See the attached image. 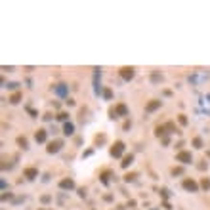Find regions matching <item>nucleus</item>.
Returning a JSON list of instances; mask_svg holds the SVG:
<instances>
[{
	"label": "nucleus",
	"instance_id": "19",
	"mask_svg": "<svg viewBox=\"0 0 210 210\" xmlns=\"http://www.w3.org/2000/svg\"><path fill=\"white\" fill-rule=\"evenodd\" d=\"M134 178H136V174H134V172H130V174H126V176H124V180H126V181H130V180H134Z\"/></svg>",
	"mask_w": 210,
	"mask_h": 210
},
{
	"label": "nucleus",
	"instance_id": "17",
	"mask_svg": "<svg viewBox=\"0 0 210 210\" xmlns=\"http://www.w3.org/2000/svg\"><path fill=\"white\" fill-rule=\"evenodd\" d=\"M63 132H65V134H73V124H65Z\"/></svg>",
	"mask_w": 210,
	"mask_h": 210
},
{
	"label": "nucleus",
	"instance_id": "20",
	"mask_svg": "<svg viewBox=\"0 0 210 210\" xmlns=\"http://www.w3.org/2000/svg\"><path fill=\"white\" fill-rule=\"evenodd\" d=\"M181 172H183V170H181L180 166H178V168H172V174H174V176H176V174H181Z\"/></svg>",
	"mask_w": 210,
	"mask_h": 210
},
{
	"label": "nucleus",
	"instance_id": "14",
	"mask_svg": "<svg viewBox=\"0 0 210 210\" xmlns=\"http://www.w3.org/2000/svg\"><path fill=\"white\" fill-rule=\"evenodd\" d=\"M117 113H120V115H126V105H122V103H120L119 107H117Z\"/></svg>",
	"mask_w": 210,
	"mask_h": 210
},
{
	"label": "nucleus",
	"instance_id": "6",
	"mask_svg": "<svg viewBox=\"0 0 210 210\" xmlns=\"http://www.w3.org/2000/svg\"><path fill=\"white\" fill-rule=\"evenodd\" d=\"M183 189H187V191H197V183L193 180H189V178H185L183 180Z\"/></svg>",
	"mask_w": 210,
	"mask_h": 210
},
{
	"label": "nucleus",
	"instance_id": "4",
	"mask_svg": "<svg viewBox=\"0 0 210 210\" xmlns=\"http://www.w3.org/2000/svg\"><path fill=\"white\" fill-rule=\"evenodd\" d=\"M178 160H180V163H191V153H187V151H180L178 153V157H176Z\"/></svg>",
	"mask_w": 210,
	"mask_h": 210
},
{
	"label": "nucleus",
	"instance_id": "7",
	"mask_svg": "<svg viewBox=\"0 0 210 210\" xmlns=\"http://www.w3.org/2000/svg\"><path fill=\"white\" fill-rule=\"evenodd\" d=\"M164 128H166V130H170V132H176V134H180V128H178L174 122H166V124H164Z\"/></svg>",
	"mask_w": 210,
	"mask_h": 210
},
{
	"label": "nucleus",
	"instance_id": "3",
	"mask_svg": "<svg viewBox=\"0 0 210 210\" xmlns=\"http://www.w3.org/2000/svg\"><path fill=\"white\" fill-rule=\"evenodd\" d=\"M120 76H122L124 80H130L132 76H134V69H132V67H122V69H120Z\"/></svg>",
	"mask_w": 210,
	"mask_h": 210
},
{
	"label": "nucleus",
	"instance_id": "2",
	"mask_svg": "<svg viewBox=\"0 0 210 210\" xmlns=\"http://www.w3.org/2000/svg\"><path fill=\"white\" fill-rule=\"evenodd\" d=\"M61 145H63V141H61V140L50 141V143H48V147H46V151H48V153H58V151H59V147H61Z\"/></svg>",
	"mask_w": 210,
	"mask_h": 210
},
{
	"label": "nucleus",
	"instance_id": "16",
	"mask_svg": "<svg viewBox=\"0 0 210 210\" xmlns=\"http://www.w3.org/2000/svg\"><path fill=\"white\" fill-rule=\"evenodd\" d=\"M201 185H203L204 189H208V187H210V180H208V178H203V181H201Z\"/></svg>",
	"mask_w": 210,
	"mask_h": 210
},
{
	"label": "nucleus",
	"instance_id": "21",
	"mask_svg": "<svg viewBox=\"0 0 210 210\" xmlns=\"http://www.w3.org/2000/svg\"><path fill=\"white\" fill-rule=\"evenodd\" d=\"M101 141H105V136L101 134V136H98V138H96V143H101Z\"/></svg>",
	"mask_w": 210,
	"mask_h": 210
},
{
	"label": "nucleus",
	"instance_id": "10",
	"mask_svg": "<svg viewBox=\"0 0 210 210\" xmlns=\"http://www.w3.org/2000/svg\"><path fill=\"white\" fill-rule=\"evenodd\" d=\"M19 99H21V92H15L10 96V103H19Z\"/></svg>",
	"mask_w": 210,
	"mask_h": 210
},
{
	"label": "nucleus",
	"instance_id": "9",
	"mask_svg": "<svg viewBox=\"0 0 210 210\" xmlns=\"http://www.w3.org/2000/svg\"><path fill=\"white\" fill-rule=\"evenodd\" d=\"M35 138H36V141H44L46 140V130H36Z\"/></svg>",
	"mask_w": 210,
	"mask_h": 210
},
{
	"label": "nucleus",
	"instance_id": "18",
	"mask_svg": "<svg viewBox=\"0 0 210 210\" xmlns=\"http://www.w3.org/2000/svg\"><path fill=\"white\" fill-rule=\"evenodd\" d=\"M178 120H180L181 124H187V117H185V115H180V117H178Z\"/></svg>",
	"mask_w": 210,
	"mask_h": 210
},
{
	"label": "nucleus",
	"instance_id": "13",
	"mask_svg": "<svg viewBox=\"0 0 210 210\" xmlns=\"http://www.w3.org/2000/svg\"><path fill=\"white\" fill-rule=\"evenodd\" d=\"M17 143H19V145H21V147H23V149H25V147H27V140H25V138H23V136H19V138H17Z\"/></svg>",
	"mask_w": 210,
	"mask_h": 210
},
{
	"label": "nucleus",
	"instance_id": "12",
	"mask_svg": "<svg viewBox=\"0 0 210 210\" xmlns=\"http://www.w3.org/2000/svg\"><path fill=\"white\" fill-rule=\"evenodd\" d=\"M36 174H38V170H36V168H27V170H25V176H27V178H35Z\"/></svg>",
	"mask_w": 210,
	"mask_h": 210
},
{
	"label": "nucleus",
	"instance_id": "11",
	"mask_svg": "<svg viewBox=\"0 0 210 210\" xmlns=\"http://www.w3.org/2000/svg\"><path fill=\"white\" fill-rule=\"evenodd\" d=\"M59 185H61L63 189H71L75 183H73V180H61V183H59Z\"/></svg>",
	"mask_w": 210,
	"mask_h": 210
},
{
	"label": "nucleus",
	"instance_id": "8",
	"mask_svg": "<svg viewBox=\"0 0 210 210\" xmlns=\"http://www.w3.org/2000/svg\"><path fill=\"white\" fill-rule=\"evenodd\" d=\"M132 160H134V157H132V153H130V155H124V159H122V163H120V164H122V168H126V166H128V164H130V163H132Z\"/></svg>",
	"mask_w": 210,
	"mask_h": 210
},
{
	"label": "nucleus",
	"instance_id": "22",
	"mask_svg": "<svg viewBox=\"0 0 210 210\" xmlns=\"http://www.w3.org/2000/svg\"><path fill=\"white\" fill-rule=\"evenodd\" d=\"M193 143H195L197 147H201V140H199V138H195V140H193Z\"/></svg>",
	"mask_w": 210,
	"mask_h": 210
},
{
	"label": "nucleus",
	"instance_id": "5",
	"mask_svg": "<svg viewBox=\"0 0 210 210\" xmlns=\"http://www.w3.org/2000/svg\"><path fill=\"white\" fill-rule=\"evenodd\" d=\"M159 107H160V101H159V99H151V101L145 105V111H147V113H151V111H157Z\"/></svg>",
	"mask_w": 210,
	"mask_h": 210
},
{
	"label": "nucleus",
	"instance_id": "1",
	"mask_svg": "<svg viewBox=\"0 0 210 210\" xmlns=\"http://www.w3.org/2000/svg\"><path fill=\"white\" fill-rule=\"evenodd\" d=\"M122 149H124V143H122V141H115L109 153H111L113 157H120V155H122Z\"/></svg>",
	"mask_w": 210,
	"mask_h": 210
},
{
	"label": "nucleus",
	"instance_id": "15",
	"mask_svg": "<svg viewBox=\"0 0 210 210\" xmlns=\"http://www.w3.org/2000/svg\"><path fill=\"white\" fill-rule=\"evenodd\" d=\"M155 134H157V136H159V138H160V136L164 134V126H157V128H155Z\"/></svg>",
	"mask_w": 210,
	"mask_h": 210
}]
</instances>
